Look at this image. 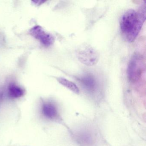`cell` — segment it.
I'll return each instance as SVG.
<instances>
[{
    "mask_svg": "<svg viewBox=\"0 0 146 146\" xmlns=\"http://www.w3.org/2000/svg\"><path fill=\"white\" fill-rule=\"evenodd\" d=\"M146 17L145 4L137 11L130 9L125 12L120 21V29L123 37L128 42H134L140 33Z\"/></svg>",
    "mask_w": 146,
    "mask_h": 146,
    "instance_id": "1",
    "label": "cell"
},
{
    "mask_svg": "<svg viewBox=\"0 0 146 146\" xmlns=\"http://www.w3.org/2000/svg\"><path fill=\"white\" fill-rule=\"evenodd\" d=\"M143 57L138 53L133 54L128 64L127 77L131 82H137L139 81L144 70Z\"/></svg>",
    "mask_w": 146,
    "mask_h": 146,
    "instance_id": "2",
    "label": "cell"
},
{
    "mask_svg": "<svg viewBox=\"0 0 146 146\" xmlns=\"http://www.w3.org/2000/svg\"><path fill=\"white\" fill-rule=\"evenodd\" d=\"M78 60L87 66H93L98 63L99 55L95 49L89 45L80 46L76 51Z\"/></svg>",
    "mask_w": 146,
    "mask_h": 146,
    "instance_id": "3",
    "label": "cell"
},
{
    "mask_svg": "<svg viewBox=\"0 0 146 146\" xmlns=\"http://www.w3.org/2000/svg\"><path fill=\"white\" fill-rule=\"evenodd\" d=\"M30 34L39 40L45 46H50L54 42V39L53 36L46 32L41 26L37 25L33 27L30 31Z\"/></svg>",
    "mask_w": 146,
    "mask_h": 146,
    "instance_id": "4",
    "label": "cell"
},
{
    "mask_svg": "<svg viewBox=\"0 0 146 146\" xmlns=\"http://www.w3.org/2000/svg\"><path fill=\"white\" fill-rule=\"evenodd\" d=\"M41 112L45 118L51 120H56L59 116L57 106L51 102H45L42 103Z\"/></svg>",
    "mask_w": 146,
    "mask_h": 146,
    "instance_id": "5",
    "label": "cell"
},
{
    "mask_svg": "<svg viewBox=\"0 0 146 146\" xmlns=\"http://www.w3.org/2000/svg\"><path fill=\"white\" fill-rule=\"evenodd\" d=\"M24 89L15 84H11L7 88V96L11 99L20 98L24 95Z\"/></svg>",
    "mask_w": 146,
    "mask_h": 146,
    "instance_id": "6",
    "label": "cell"
},
{
    "mask_svg": "<svg viewBox=\"0 0 146 146\" xmlns=\"http://www.w3.org/2000/svg\"><path fill=\"white\" fill-rule=\"evenodd\" d=\"M79 79L81 83L88 90L93 91L96 88V82L94 78L91 75H85Z\"/></svg>",
    "mask_w": 146,
    "mask_h": 146,
    "instance_id": "7",
    "label": "cell"
},
{
    "mask_svg": "<svg viewBox=\"0 0 146 146\" xmlns=\"http://www.w3.org/2000/svg\"><path fill=\"white\" fill-rule=\"evenodd\" d=\"M57 80L60 84H62L63 86L69 89L70 90L77 94H78L80 93V90L78 87L74 83L69 80H67L66 78H64L59 77L57 78Z\"/></svg>",
    "mask_w": 146,
    "mask_h": 146,
    "instance_id": "8",
    "label": "cell"
}]
</instances>
